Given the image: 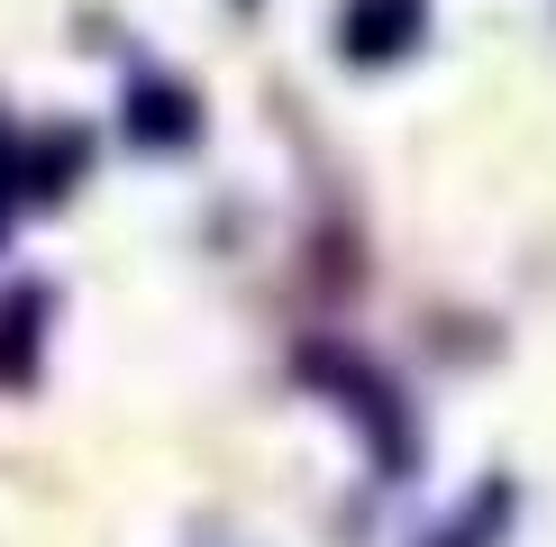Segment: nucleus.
Masks as SVG:
<instances>
[{
	"label": "nucleus",
	"mask_w": 556,
	"mask_h": 547,
	"mask_svg": "<svg viewBox=\"0 0 556 547\" xmlns=\"http://www.w3.org/2000/svg\"><path fill=\"white\" fill-rule=\"evenodd\" d=\"M311 374L338 393V410H356V420H365L383 484H402V466H410V420H402V393H392V383H383L365 356H338V347H311Z\"/></svg>",
	"instance_id": "1"
},
{
	"label": "nucleus",
	"mask_w": 556,
	"mask_h": 547,
	"mask_svg": "<svg viewBox=\"0 0 556 547\" xmlns=\"http://www.w3.org/2000/svg\"><path fill=\"white\" fill-rule=\"evenodd\" d=\"M429 28V0H346V18H338V46L356 64H392V55H410Z\"/></svg>",
	"instance_id": "2"
},
{
	"label": "nucleus",
	"mask_w": 556,
	"mask_h": 547,
	"mask_svg": "<svg viewBox=\"0 0 556 547\" xmlns=\"http://www.w3.org/2000/svg\"><path fill=\"white\" fill-rule=\"evenodd\" d=\"M128 137H137V147H192V137H201L192 91H182V82H137L128 91Z\"/></svg>",
	"instance_id": "3"
},
{
	"label": "nucleus",
	"mask_w": 556,
	"mask_h": 547,
	"mask_svg": "<svg viewBox=\"0 0 556 547\" xmlns=\"http://www.w3.org/2000/svg\"><path fill=\"white\" fill-rule=\"evenodd\" d=\"M511 511H520V493H511V484H483V493H466V501L447 511V530H438L429 547H502Z\"/></svg>",
	"instance_id": "4"
},
{
	"label": "nucleus",
	"mask_w": 556,
	"mask_h": 547,
	"mask_svg": "<svg viewBox=\"0 0 556 547\" xmlns=\"http://www.w3.org/2000/svg\"><path fill=\"white\" fill-rule=\"evenodd\" d=\"M37 319H46V292H10L0 302V383H18L37 365Z\"/></svg>",
	"instance_id": "5"
},
{
	"label": "nucleus",
	"mask_w": 556,
	"mask_h": 547,
	"mask_svg": "<svg viewBox=\"0 0 556 547\" xmlns=\"http://www.w3.org/2000/svg\"><path fill=\"white\" fill-rule=\"evenodd\" d=\"M18 155H28V137L0 119V238H10V219L28 211V165H18Z\"/></svg>",
	"instance_id": "6"
}]
</instances>
